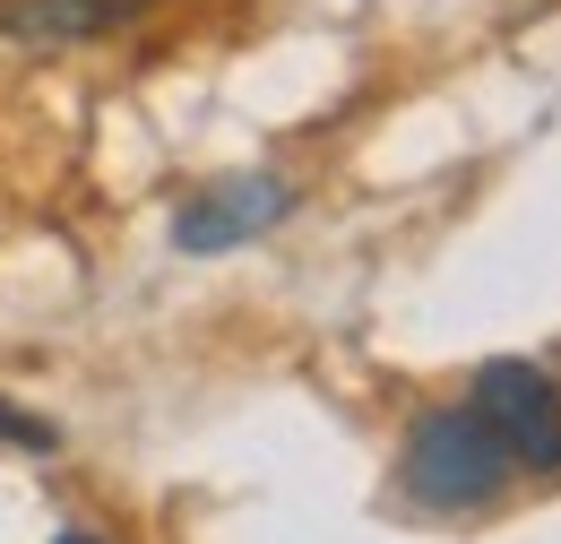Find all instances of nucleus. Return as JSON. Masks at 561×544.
<instances>
[{
	"mask_svg": "<svg viewBox=\"0 0 561 544\" xmlns=\"http://www.w3.org/2000/svg\"><path fill=\"white\" fill-rule=\"evenodd\" d=\"M407 484H415V501H432V510H484L492 492L510 484V458L476 423V407H432L407 432Z\"/></svg>",
	"mask_w": 561,
	"mask_h": 544,
	"instance_id": "nucleus-1",
	"label": "nucleus"
},
{
	"mask_svg": "<svg viewBox=\"0 0 561 544\" xmlns=\"http://www.w3.org/2000/svg\"><path fill=\"white\" fill-rule=\"evenodd\" d=\"M467 407H476V423L501 441L510 467L561 476V389H553V372H536V363H484Z\"/></svg>",
	"mask_w": 561,
	"mask_h": 544,
	"instance_id": "nucleus-2",
	"label": "nucleus"
},
{
	"mask_svg": "<svg viewBox=\"0 0 561 544\" xmlns=\"http://www.w3.org/2000/svg\"><path fill=\"white\" fill-rule=\"evenodd\" d=\"M285 200H294V191L268 182V173H260V182H251V173H242V182H216V191H199V200L173 216V242H182V251H233V242L268 234L285 216Z\"/></svg>",
	"mask_w": 561,
	"mask_h": 544,
	"instance_id": "nucleus-3",
	"label": "nucleus"
},
{
	"mask_svg": "<svg viewBox=\"0 0 561 544\" xmlns=\"http://www.w3.org/2000/svg\"><path fill=\"white\" fill-rule=\"evenodd\" d=\"M147 0H9L0 26L26 35V44H87V35H113L122 18H139Z\"/></svg>",
	"mask_w": 561,
	"mask_h": 544,
	"instance_id": "nucleus-4",
	"label": "nucleus"
},
{
	"mask_svg": "<svg viewBox=\"0 0 561 544\" xmlns=\"http://www.w3.org/2000/svg\"><path fill=\"white\" fill-rule=\"evenodd\" d=\"M0 441H18V450H61V432H53V423H44V415L9 407V398H0Z\"/></svg>",
	"mask_w": 561,
	"mask_h": 544,
	"instance_id": "nucleus-5",
	"label": "nucleus"
},
{
	"mask_svg": "<svg viewBox=\"0 0 561 544\" xmlns=\"http://www.w3.org/2000/svg\"><path fill=\"white\" fill-rule=\"evenodd\" d=\"M61 544H95V536H61Z\"/></svg>",
	"mask_w": 561,
	"mask_h": 544,
	"instance_id": "nucleus-6",
	"label": "nucleus"
}]
</instances>
